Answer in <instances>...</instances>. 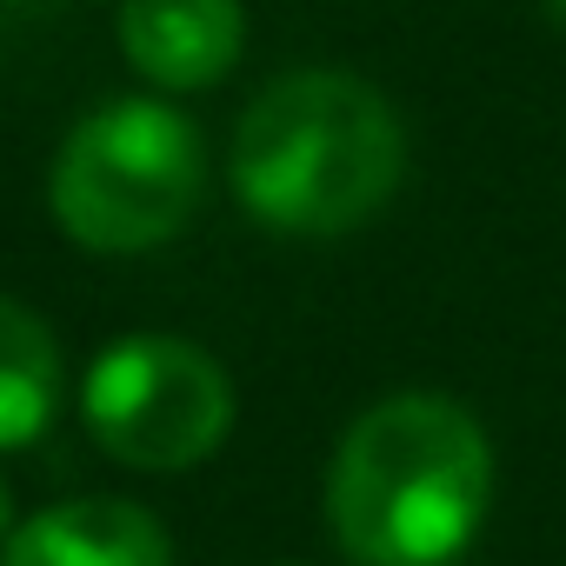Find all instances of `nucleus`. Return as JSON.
Instances as JSON below:
<instances>
[{
    "label": "nucleus",
    "instance_id": "20e7f679",
    "mask_svg": "<svg viewBox=\"0 0 566 566\" xmlns=\"http://www.w3.org/2000/svg\"><path fill=\"white\" fill-rule=\"evenodd\" d=\"M81 420L107 460L140 467V473H187L227 440L233 380L193 340L134 334V340H114L87 367Z\"/></svg>",
    "mask_w": 566,
    "mask_h": 566
},
{
    "label": "nucleus",
    "instance_id": "f03ea898",
    "mask_svg": "<svg viewBox=\"0 0 566 566\" xmlns=\"http://www.w3.org/2000/svg\"><path fill=\"white\" fill-rule=\"evenodd\" d=\"M407 174V134L380 87L340 67H301L253 94L233 134L240 207L301 240L367 227Z\"/></svg>",
    "mask_w": 566,
    "mask_h": 566
},
{
    "label": "nucleus",
    "instance_id": "7ed1b4c3",
    "mask_svg": "<svg viewBox=\"0 0 566 566\" xmlns=\"http://www.w3.org/2000/svg\"><path fill=\"white\" fill-rule=\"evenodd\" d=\"M200 187H207L200 127L154 94H127L94 107L61 140L48 174V207L61 233L87 253H147L193 220Z\"/></svg>",
    "mask_w": 566,
    "mask_h": 566
},
{
    "label": "nucleus",
    "instance_id": "6e6552de",
    "mask_svg": "<svg viewBox=\"0 0 566 566\" xmlns=\"http://www.w3.org/2000/svg\"><path fill=\"white\" fill-rule=\"evenodd\" d=\"M8 533H14V493H8V480H0V546H8Z\"/></svg>",
    "mask_w": 566,
    "mask_h": 566
},
{
    "label": "nucleus",
    "instance_id": "423d86ee",
    "mask_svg": "<svg viewBox=\"0 0 566 566\" xmlns=\"http://www.w3.org/2000/svg\"><path fill=\"white\" fill-rule=\"evenodd\" d=\"M0 566H174V546L147 506L87 493L21 520L0 546Z\"/></svg>",
    "mask_w": 566,
    "mask_h": 566
},
{
    "label": "nucleus",
    "instance_id": "f257e3e1",
    "mask_svg": "<svg viewBox=\"0 0 566 566\" xmlns=\"http://www.w3.org/2000/svg\"><path fill=\"white\" fill-rule=\"evenodd\" d=\"M493 506V447L460 400L367 407L327 467V526L354 566H453Z\"/></svg>",
    "mask_w": 566,
    "mask_h": 566
},
{
    "label": "nucleus",
    "instance_id": "39448f33",
    "mask_svg": "<svg viewBox=\"0 0 566 566\" xmlns=\"http://www.w3.org/2000/svg\"><path fill=\"white\" fill-rule=\"evenodd\" d=\"M240 0H120V54L160 94H200L240 67Z\"/></svg>",
    "mask_w": 566,
    "mask_h": 566
},
{
    "label": "nucleus",
    "instance_id": "0eeeda50",
    "mask_svg": "<svg viewBox=\"0 0 566 566\" xmlns=\"http://www.w3.org/2000/svg\"><path fill=\"white\" fill-rule=\"evenodd\" d=\"M61 340L48 321L0 294V453L34 447L61 413Z\"/></svg>",
    "mask_w": 566,
    "mask_h": 566
},
{
    "label": "nucleus",
    "instance_id": "1a4fd4ad",
    "mask_svg": "<svg viewBox=\"0 0 566 566\" xmlns=\"http://www.w3.org/2000/svg\"><path fill=\"white\" fill-rule=\"evenodd\" d=\"M553 8H566V0H553Z\"/></svg>",
    "mask_w": 566,
    "mask_h": 566
}]
</instances>
